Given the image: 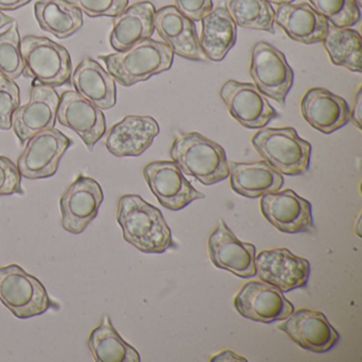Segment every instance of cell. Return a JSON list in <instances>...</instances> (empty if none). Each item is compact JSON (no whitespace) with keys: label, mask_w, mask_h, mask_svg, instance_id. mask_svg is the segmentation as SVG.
<instances>
[{"label":"cell","mask_w":362,"mask_h":362,"mask_svg":"<svg viewBox=\"0 0 362 362\" xmlns=\"http://www.w3.org/2000/svg\"><path fill=\"white\" fill-rule=\"evenodd\" d=\"M116 219L127 243L145 254H163L177 247L162 211L139 194L118 200Z\"/></svg>","instance_id":"1"},{"label":"cell","mask_w":362,"mask_h":362,"mask_svg":"<svg viewBox=\"0 0 362 362\" xmlns=\"http://www.w3.org/2000/svg\"><path fill=\"white\" fill-rule=\"evenodd\" d=\"M173 58L175 54L166 43L151 37L137 42L124 52L99 56L110 75L124 88L169 71Z\"/></svg>","instance_id":"2"},{"label":"cell","mask_w":362,"mask_h":362,"mask_svg":"<svg viewBox=\"0 0 362 362\" xmlns=\"http://www.w3.org/2000/svg\"><path fill=\"white\" fill-rule=\"evenodd\" d=\"M170 156L184 175L194 177L205 186L219 183L230 175L226 150L200 133L177 135Z\"/></svg>","instance_id":"3"},{"label":"cell","mask_w":362,"mask_h":362,"mask_svg":"<svg viewBox=\"0 0 362 362\" xmlns=\"http://www.w3.org/2000/svg\"><path fill=\"white\" fill-rule=\"evenodd\" d=\"M252 145L281 175H302L310 166L313 147L291 127L260 129L252 139Z\"/></svg>","instance_id":"4"},{"label":"cell","mask_w":362,"mask_h":362,"mask_svg":"<svg viewBox=\"0 0 362 362\" xmlns=\"http://www.w3.org/2000/svg\"><path fill=\"white\" fill-rule=\"evenodd\" d=\"M26 78L59 88L69 83L73 64L66 48L45 37L26 35L21 41Z\"/></svg>","instance_id":"5"},{"label":"cell","mask_w":362,"mask_h":362,"mask_svg":"<svg viewBox=\"0 0 362 362\" xmlns=\"http://www.w3.org/2000/svg\"><path fill=\"white\" fill-rule=\"evenodd\" d=\"M0 302L18 319L43 315L54 306L43 284L16 264L0 267Z\"/></svg>","instance_id":"6"},{"label":"cell","mask_w":362,"mask_h":362,"mask_svg":"<svg viewBox=\"0 0 362 362\" xmlns=\"http://www.w3.org/2000/svg\"><path fill=\"white\" fill-rule=\"evenodd\" d=\"M250 76L264 96L285 105L294 73L283 52L267 42L256 43L252 48Z\"/></svg>","instance_id":"7"},{"label":"cell","mask_w":362,"mask_h":362,"mask_svg":"<svg viewBox=\"0 0 362 362\" xmlns=\"http://www.w3.org/2000/svg\"><path fill=\"white\" fill-rule=\"evenodd\" d=\"M73 141L58 129H47L31 137L18 160L21 175L28 180L48 179L58 171Z\"/></svg>","instance_id":"8"},{"label":"cell","mask_w":362,"mask_h":362,"mask_svg":"<svg viewBox=\"0 0 362 362\" xmlns=\"http://www.w3.org/2000/svg\"><path fill=\"white\" fill-rule=\"evenodd\" d=\"M144 177L152 194L165 209L179 211L194 201L204 199L184 177V173L175 162L156 160L144 168Z\"/></svg>","instance_id":"9"},{"label":"cell","mask_w":362,"mask_h":362,"mask_svg":"<svg viewBox=\"0 0 362 362\" xmlns=\"http://www.w3.org/2000/svg\"><path fill=\"white\" fill-rule=\"evenodd\" d=\"M256 275L283 293L305 288L310 277V262L286 249L264 250L255 256Z\"/></svg>","instance_id":"10"},{"label":"cell","mask_w":362,"mask_h":362,"mask_svg":"<svg viewBox=\"0 0 362 362\" xmlns=\"http://www.w3.org/2000/svg\"><path fill=\"white\" fill-rule=\"evenodd\" d=\"M234 306L245 319L270 324L287 319L294 306L281 290L264 281H249L234 298Z\"/></svg>","instance_id":"11"},{"label":"cell","mask_w":362,"mask_h":362,"mask_svg":"<svg viewBox=\"0 0 362 362\" xmlns=\"http://www.w3.org/2000/svg\"><path fill=\"white\" fill-rule=\"evenodd\" d=\"M59 103L60 96L54 88L33 80L30 100L12 116V129L22 145L41 131L54 128Z\"/></svg>","instance_id":"12"},{"label":"cell","mask_w":362,"mask_h":362,"mask_svg":"<svg viewBox=\"0 0 362 362\" xmlns=\"http://www.w3.org/2000/svg\"><path fill=\"white\" fill-rule=\"evenodd\" d=\"M105 194L98 182L79 175L60 199L62 226L71 234H81L98 215Z\"/></svg>","instance_id":"13"},{"label":"cell","mask_w":362,"mask_h":362,"mask_svg":"<svg viewBox=\"0 0 362 362\" xmlns=\"http://www.w3.org/2000/svg\"><path fill=\"white\" fill-rule=\"evenodd\" d=\"M260 209L264 217L279 232L298 234L315 230L313 205L292 189L264 194Z\"/></svg>","instance_id":"14"},{"label":"cell","mask_w":362,"mask_h":362,"mask_svg":"<svg viewBox=\"0 0 362 362\" xmlns=\"http://www.w3.org/2000/svg\"><path fill=\"white\" fill-rule=\"evenodd\" d=\"M233 118L247 129H262L277 117V112L255 84L228 80L220 90Z\"/></svg>","instance_id":"15"},{"label":"cell","mask_w":362,"mask_h":362,"mask_svg":"<svg viewBox=\"0 0 362 362\" xmlns=\"http://www.w3.org/2000/svg\"><path fill=\"white\" fill-rule=\"evenodd\" d=\"M279 329L306 351L315 354L332 351L340 340V334L322 311L298 309L279 324Z\"/></svg>","instance_id":"16"},{"label":"cell","mask_w":362,"mask_h":362,"mask_svg":"<svg viewBox=\"0 0 362 362\" xmlns=\"http://www.w3.org/2000/svg\"><path fill=\"white\" fill-rule=\"evenodd\" d=\"M57 119L62 126L77 133L90 152L107 132L103 110L75 90H66L61 95Z\"/></svg>","instance_id":"17"},{"label":"cell","mask_w":362,"mask_h":362,"mask_svg":"<svg viewBox=\"0 0 362 362\" xmlns=\"http://www.w3.org/2000/svg\"><path fill=\"white\" fill-rule=\"evenodd\" d=\"M209 257L214 266L228 271L241 279L256 276V247L239 240L224 220L209 239Z\"/></svg>","instance_id":"18"},{"label":"cell","mask_w":362,"mask_h":362,"mask_svg":"<svg viewBox=\"0 0 362 362\" xmlns=\"http://www.w3.org/2000/svg\"><path fill=\"white\" fill-rule=\"evenodd\" d=\"M153 24L173 54L187 60L209 61L201 49L196 25L175 6H166L156 11Z\"/></svg>","instance_id":"19"},{"label":"cell","mask_w":362,"mask_h":362,"mask_svg":"<svg viewBox=\"0 0 362 362\" xmlns=\"http://www.w3.org/2000/svg\"><path fill=\"white\" fill-rule=\"evenodd\" d=\"M160 131L153 117L129 115L110 129L105 147L117 158L139 156L153 144Z\"/></svg>","instance_id":"20"},{"label":"cell","mask_w":362,"mask_h":362,"mask_svg":"<svg viewBox=\"0 0 362 362\" xmlns=\"http://www.w3.org/2000/svg\"><path fill=\"white\" fill-rule=\"evenodd\" d=\"M300 112L313 129L324 134L340 130L351 120V110L345 99L322 88L307 90L300 100Z\"/></svg>","instance_id":"21"},{"label":"cell","mask_w":362,"mask_h":362,"mask_svg":"<svg viewBox=\"0 0 362 362\" xmlns=\"http://www.w3.org/2000/svg\"><path fill=\"white\" fill-rule=\"evenodd\" d=\"M276 23L286 35L305 45L320 43L327 33L329 23L309 4H283L275 11Z\"/></svg>","instance_id":"22"},{"label":"cell","mask_w":362,"mask_h":362,"mask_svg":"<svg viewBox=\"0 0 362 362\" xmlns=\"http://www.w3.org/2000/svg\"><path fill=\"white\" fill-rule=\"evenodd\" d=\"M156 8L150 1H141L127 7L113 20L110 44L117 52H124L137 42L153 35Z\"/></svg>","instance_id":"23"},{"label":"cell","mask_w":362,"mask_h":362,"mask_svg":"<svg viewBox=\"0 0 362 362\" xmlns=\"http://www.w3.org/2000/svg\"><path fill=\"white\" fill-rule=\"evenodd\" d=\"M230 167V187L245 198H260L269 192H279L284 185V177L266 160L235 163Z\"/></svg>","instance_id":"24"},{"label":"cell","mask_w":362,"mask_h":362,"mask_svg":"<svg viewBox=\"0 0 362 362\" xmlns=\"http://www.w3.org/2000/svg\"><path fill=\"white\" fill-rule=\"evenodd\" d=\"M71 81L78 94L103 111L115 107V80L97 61L90 58L82 60L74 71Z\"/></svg>","instance_id":"25"},{"label":"cell","mask_w":362,"mask_h":362,"mask_svg":"<svg viewBox=\"0 0 362 362\" xmlns=\"http://www.w3.org/2000/svg\"><path fill=\"white\" fill-rule=\"evenodd\" d=\"M236 41L237 25L226 8L217 7L203 18L199 43L209 60L221 62Z\"/></svg>","instance_id":"26"},{"label":"cell","mask_w":362,"mask_h":362,"mask_svg":"<svg viewBox=\"0 0 362 362\" xmlns=\"http://www.w3.org/2000/svg\"><path fill=\"white\" fill-rule=\"evenodd\" d=\"M66 0H40L35 5V16L40 27L58 39L71 37L83 26V16Z\"/></svg>","instance_id":"27"},{"label":"cell","mask_w":362,"mask_h":362,"mask_svg":"<svg viewBox=\"0 0 362 362\" xmlns=\"http://www.w3.org/2000/svg\"><path fill=\"white\" fill-rule=\"evenodd\" d=\"M88 345L97 362H141L139 351L120 337L109 315L92 330Z\"/></svg>","instance_id":"28"},{"label":"cell","mask_w":362,"mask_h":362,"mask_svg":"<svg viewBox=\"0 0 362 362\" xmlns=\"http://www.w3.org/2000/svg\"><path fill=\"white\" fill-rule=\"evenodd\" d=\"M332 64L354 73H361V35L351 28H338L329 24L323 41Z\"/></svg>","instance_id":"29"},{"label":"cell","mask_w":362,"mask_h":362,"mask_svg":"<svg viewBox=\"0 0 362 362\" xmlns=\"http://www.w3.org/2000/svg\"><path fill=\"white\" fill-rule=\"evenodd\" d=\"M228 11L241 28L275 33V11L268 0H230Z\"/></svg>","instance_id":"30"},{"label":"cell","mask_w":362,"mask_h":362,"mask_svg":"<svg viewBox=\"0 0 362 362\" xmlns=\"http://www.w3.org/2000/svg\"><path fill=\"white\" fill-rule=\"evenodd\" d=\"M21 35L14 21L0 33V75L16 80L24 73V59L21 49Z\"/></svg>","instance_id":"31"},{"label":"cell","mask_w":362,"mask_h":362,"mask_svg":"<svg viewBox=\"0 0 362 362\" xmlns=\"http://www.w3.org/2000/svg\"><path fill=\"white\" fill-rule=\"evenodd\" d=\"M311 7L332 26L351 28L359 23L360 7L355 0H309Z\"/></svg>","instance_id":"32"},{"label":"cell","mask_w":362,"mask_h":362,"mask_svg":"<svg viewBox=\"0 0 362 362\" xmlns=\"http://www.w3.org/2000/svg\"><path fill=\"white\" fill-rule=\"evenodd\" d=\"M21 107V90L14 80L0 75V130L12 128V116Z\"/></svg>","instance_id":"33"},{"label":"cell","mask_w":362,"mask_h":362,"mask_svg":"<svg viewBox=\"0 0 362 362\" xmlns=\"http://www.w3.org/2000/svg\"><path fill=\"white\" fill-rule=\"evenodd\" d=\"M90 18H115L129 6V0H66Z\"/></svg>","instance_id":"34"},{"label":"cell","mask_w":362,"mask_h":362,"mask_svg":"<svg viewBox=\"0 0 362 362\" xmlns=\"http://www.w3.org/2000/svg\"><path fill=\"white\" fill-rule=\"evenodd\" d=\"M24 194L18 165L10 158L0 156V197Z\"/></svg>","instance_id":"35"},{"label":"cell","mask_w":362,"mask_h":362,"mask_svg":"<svg viewBox=\"0 0 362 362\" xmlns=\"http://www.w3.org/2000/svg\"><path fill=\"white\" fill-rule=\"evenodd\" d=\"M175 7L192 22H200L213 10V0H175Z\"/></svg>","instance_id":"36"},{"label":"cell","mask_w":362,"mask_h":362,"mask_svg":"<svg viewBox=\"0 0 362 362\" xmlns=\"http://www.w3.org/2000/svg\"><path fill=\"white\" fill-rule=\"evenodd\" d=\"M362 90L361 86L358 88L357 94H356L355 105H354L353 112L351 113V119L354 126L357 127L361 130V112H362Z\"/></svg>","instance_id":"37"},{"label":"cell","mask_w":362,"mask_h":362,"mask_svg":"<svg viewBox=\"0 0 362 362\" xmlns=\"http://www.w3.org/2000/svg\"><path fill=\"white\" fill-rule=\"evenodd\" d=\"M31 0H0V11H16L28 5Z\"/></svg>","instance_id":"38"},{"label":"cell","mask_w":362,"mask_h":362,"mask_svg":"<svg viewBox=\"0 0 362 362\" xmlns=\"http://www.w3.org/2000/svg\"><path fill=\"white\" fill-rule=\"evenodd\" d=\"M211 362L217 361H245L247 362V359L243 358V356L237 355L233 353L232 351H222L221 353L217 354L211 358Z\"/></svg>","instance_id":"39"},{"label":"cell","mask_w":362,"mask_h":362,"mask_svg":"<svg viewBox=\"0 0 362 362\" xmlns=\"http://www.w3.org/2000/svg\"><path fill=\"white\" fill-rule=\"evenodd\" d=\"M14 21L16 20L11 16H6L3 11H0V33H3V29L11 25Z\"/></svg>","instance_id":"40"},{"label":"cell","mask_w":362,"mask_h":362,"mask_svg":"<svg viewBox=\"0 0 362 362\" xmlns=\"http://www.w3.org/2000/svg\"><path fill=\"white\" fill-rule=\"evenodd\" d=\"M270 4H275V5H283V4H292L294 0H268Z\"/></svg>","instance_id":"41"},{"label":"cell","mask_w":362,"mask_h":362,"mask_svg":"<svg viewBox=\"0 0 362 362\" xmlns=\"http://www.w3.org/2000/svg\"><path fill=\"white\" fill-rule=\"evenodd\" d=\"M355 1L358 4V6H359L360 8L362 7V0H355Z\"/></svg>","instance_id":"42"}]
</instances>
